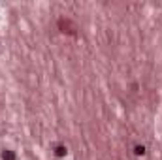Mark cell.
Segmentation results:
<instances>
[{
	"instance_id": "cell-1",
	"label": "cell",
	"mask_w": 162,
	"mask_h": 160,
	"mask_svg": "<svg viewBox=\"0 0 162 160\" xmlns=\"http://www.w3.org/2000/svg\"><path fill=\"white\" fill-rule=\"evenodd\" d=\"M66 152H68V149L64 147V145H57V147H55V155H57L59 158H62V156H66Z\"/></svg>"
},
{
	"instance_id": "cell-2",
	"label": "cell",
	"mask_w": 162,
	"mask_h": 160,
	"mask_svg": "<svg viewBox=\"0 0 162 160\" xmlns=\"http://www.w3.org/2000/svg\"><path fill=\"white\" fill-rule=\"evenodd\" d=\"M17 156H15V152L13 151H4L2 152V160H15Z\"/></svg>"
},
{
	"instance_id": "cell-3",
	"label": "cell",
	"mask_w": 162,
	"mask_h": 160,
	"mask_svg": "<svg viewBox=\"0 0 162 160\" xmlns=\"http://www.w3.org/2000/svg\"><path fill=\"white\" fill-rule=\"evenodd\" d=\"M134 152H136L138 156H143L145 155V147L143 145H136V147H134Z\"/></svg>"
}]
</instances>
